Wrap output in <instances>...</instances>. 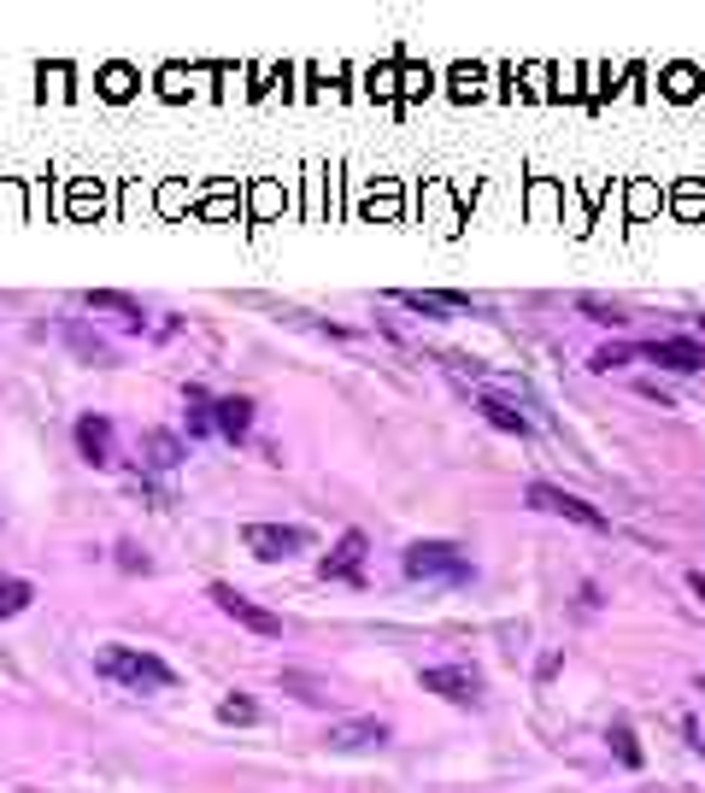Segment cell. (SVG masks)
<instances>
[{
	"label": "cell",
	"instance_id": "cell-4",
	"mask_svg": "<svg viewBox=\"0 0 705 793\" xmlns=\"http://www.w3.org/2000/svg\"><path fill=\"white\" fill-rule=\"evenodd\" d=\"M242 547L260 564H288V559H300L306 547H312V536H306L300 524H247L242 529Z\"/></svg>",
	"mask_w": 705,
	"mask_h": 793
},
{
	"label": "cell",
	"instance_id": "cell-14",
	"mask_svg": "<svg viewBox=\"0 0 705 793\" xmlns=\"http://www.w3.org/2000/svg\"><path fill=\"white\" fill-rule=\"evenodd\" d=\"M483 418L494 423V429H500V436H536V423H529V411H518V406H511L506 400V394H483Z\"/></svg>",
	"mask_w": 705,
	"mask_h": 793
},
{
	"label": "cell",
	"instance_id": "cell-12",
	"mask_svg": "<svg viewBox=\"0 0 705 793\" xmlns=\"http://www.w3.org/2000/svg\"><path fill=\"white\" fill-rule=\"evenodd\" d=\"M183 459H188V441L177 436V429H142V464H147V471L170 476Z\"/></svg>",
	"mask_w": 705,
	"mask_h": 793
},
{
	"label": "cell",
	"instance_id": "cell-7",
	"mask_svg": "<svg viewBox=\"0 0 705 793\" xmlns=\"http://www.w3.org/2000/svg\"><path fill=\"white\" fill-rule=\"evenodd\" d=\"M418 682H423V694H441L447 705H483V670L476 664H429L418 670Z\"/></svg>",
	"mask_w": 705,
	"mask_h": 793
},
{
	"label": "cell",
	"instance_id": "cell-15",
	"mask_svg": "<svg viewBox=\"0 0 705 793\" xmlns=\"http://www.w3.org/2000/svg\"><path fill=\"white\" fill-rule=\"evenodd\" d=\"M82 300H89L95 312H118V318H130V323H142V318H147V312H142V300L124 295V288H89Z\"/></svg>",
	"mask_w": 705,
	"mask_h": 793
},
{
	"label": "cell",
	"instance_id": "cell-3",
	"mask_svg": "<svg viewBox=\"0 0 705 793\" xmlns=\"http://www.w3.org/2000/svg\"><path fill=\"white\" fill-rule=\"evenodd\" d=\"M524 499L536 511H547V517H564V524H582V529H599V536H606L612 529V517L599 511V506H588V499L582 494H564V488H553V482H529L524 488Z\"/></svg>",
	"mask_w": 705,
	"mask_h": 793
},
{
	"label": "cell",
	"instance_id": "cell-21",
	"mask_svg": "<svg viewBox=\"0 0 705 793\" xmlns=\"http://www.w3.org/2000/svg\"><path fill=\"white\" fill-rule=\"evenodd\" d=\"M283 687H295V700H306V705H330V687L318 676H306V670H283Z\"/></svg>",
	"mask_w": 705,
	"mask_h": 793
},
{
	"label": "cell",
	"instance_id": "cell-1",
	"mask_svg": "<svg viewBox=\"0 0 705 793\" xmlns=\"http://www.w3.org/2000/svg\"><path fill=\"white\" fill-rule=\"evenodd\" d=\"M400 571L411 582H441V588H471L476 582V559L459 541H411L400 553Z\"/></svg>",
	"mask_w": 705,
	"mask_h": 793
},
{
	"label": "cell",
	"instance_id": "cell-17",
	"mask_svg": "<svg viewBox=\"0 0 705 793\" xmlns=\"http://www.w3.org/2000/svg\"><path fill=\"white\" fill-rule=\"evenodd\" d=\"M183 400H188V441L218 436V429H212V394H206V388H188Z\"/></svg>",
	"mask_w": 705,
	"mask_h": 793
},
{
	"label": "cell",
	"instance_id": "cell-2",
	"mask_svg": "<svg viewBox=\"0 0 705 793\" xmlns=\"http://www.w3.org/2000/svg\"><path fill=\"white\" fill-rule=\"evenodd\" d=\"M95 670L118 687H130V694H165V687H177V670H170L159 652H142V647H107L95 659Z\"/></svg>",
	"mask_w": 705,
	"mask_h": 793
},
{
	"label": "cell",
	"instance_id": "cell-5",
	"mask_svg": "<svg viewBox=\"0 0 705 793\" xmlns=\"http://www.w3.org/2000/svg\"><path fill=\"white\" fill-rule=\"evenodd\" d=\"M394 740V729L383 717H335L330 729H323V747L341 752V758H365V752H383Z\"/></svg>",
	"mask_w": 705,
	"mask_h": 793
},
{
	"label": "cell",
	"instance_id": "cell-27",
	"mask_svg": "<svg viewBox=\"0 0 705 793\" xmlns=\"http://www.w3.org/2000/svg\"><path fill=\"white\" fill-rule=\"evenodd\" d=\"M700 330H705V318H700Z\"/></svg>",
	"mask_w": 705,
	"mask_h": 793
},
{
	"label": "cell",
	"instance_id": "cell-10",
	"mask_svg": "<svg viewBox=\"0 0 705 793\" xmlns=\"http://www.w3.org/2000/svg\"><path fill=\"white\" fill-rule=\"evenodd\" d=\"M71 436H77V453H82V464L107 471V464H112V418H107V411H82Z\"/></svg>",
	"mask_w": 705,
	"mask_h": 793
},
{
	"label": "cell",
	"instance_id": "cell-19",
	"mask_svg": "<svg viewBox=\"0 0 705 793\" xmlns=\"http://www.w3.org/2000/svg\"><path fill=\"white\" fill-rule=\"evenodd\" d=\"M635 359H641V348H629V341H606V348H599L594 359H588V371H624V365H635Z\"/></svg>",
	"mask_w": 705,
	"mask_h": 793
},
{
	"label": "cell",
	"instance_id": "cell-20",
	"mask_svg": "<svg viewBox=\"0 0 705 793\" xmlns=\"http://www.w3.org/2000/svg\"><path fill=\"white\" fill-rule=\"evenodd\" d=\"M65 335H71V348H77L82 359H89V365H112V348H107L100 335H89L82 323H65Z\"/></svg>",
	"mask_w": 705,
	"mask_h": 793
},
{
	"label": "cell",
	"instance_id": "cell-9",
	"mask_svg": "<svg viewBox=\"0 0 705 793\" xmlns=\"http://www.w3.org/2000/svg\"><path fill=\"white\" fill-rule=\"evenodd\" d=\"M365 553H371L365 529H348V536L318 559V576L323 582H365Z\"/></svg>",
	"mask_w": 705,
	"mask_h": 793
},
{
	"label": "cell",
	"instance_id": "cell-25",
	"mask_svg": "<svg viewBox=\"0 0 705 793\" xmlns=\"http://www.w3.org/2000/svg\"><path fill=\"white\" fill-rule=\"evenodd\" d=\"M687 588H694V594L705 599V576H700V571H687Z\"/></svg>",
	"mask_w": 705,
	"mask_h": 793
},
{
	"label": "cell",
	"instance_id": "cell-26",
	"mask_svg": "<svg viewBox=\"0 0 705 793\" xmlns=\"http://www.w3.org/2000/svg\"><path fill=\"white\" fill-rule=\"evenodd\" d=\"M694 694H700V700H705V676H700V682H694Z\"/></svg>",
	"mask_w": 705,
	"mask_h": 793
},
{
	"label": "cell",
	"instance_id": "cell-13",
	"mask_svg": "<svg viewBox=\"0 0 705 793\" xmlns=\"http://www.w3.org/2000/svg\"><path fill=\"white\" fill-rule=\"evenodd\" d=\"M394 300L406 306V312H423V318H447V312H476L471 295H459V288H441V295H423V288H394Z\"/></svg>",
	"mask_w": 705,
	"mask_h": 793
},
{
	"label": "cell",
	"instance_id": "cell-18",
	"mask_svg": "<svg viewBox=\"0 0 705 793\" xmlns=\"http://www.w3.org/2000/svg\"><path fill=\"white\" fill-rule=\"evenodd\" d=\"M30 599H36V588H30L24 576H0V617H19V612H30Z\"/></svg>",
	"mask_w": 705,
	"mask_h": 793
},
{
	"label": "cell",
	"instance_id": "cell-23",
	"mask_svg": "<svg viewBox=\"0 0 705 793\" xmlns=\"http://www.w3.org/2000/svg\"><path fill=\"white\" fill-rule=\"evenodd\" d=\"M576 312H588L594 323H606V330H624V323H629V318H624V306H606V300H594V295H582V300H576Z\"/></svg>",
	"mask_w": 705,
	"mask_h": 793
},
{
	"label": "cell",
	"instance_id": "cell-6",
	"mask_svg": "<svg viewBox=\"0 0 705 793\" xmlns=\"http://www.w3.org/2000/svg\"><path fill=\"white\" fill-rule=\"evenodd\" d=\"M206 594H212V606H218L223 617H235V624H242L247 635H265V641H277V635H283V617L265 612L260 599H247L242 588H235V582H212Z\"/></svg>",
	"mask_w": 705,
	"mask_h": 793
},
{
	"label": "cell",
	"instance_id": "cell-11",
	"mask_svg": "<svg viewBox=\"0 0 705 793\" xmlns=\"http://www.w3.org/2000/svg\"><path fill=\"white\" fill-rule=\"evenodd\" d=\"M253 411H260V406H253L247 394H218V400H212V429H218L223 441H247L253 436Z\"/></svg>",
	"mask_w": 705,
	"mask_h": 793
},
{
	"label": "cell",
	"instance_id": "cell-8",
	"mask_svg": "<svg viewBox=\"0 0 705 793\" xmlns=\"http://www.w3.org/2000/svg\"><path fill=\"white\" fill-rule=\"evenodd\" d=\"M641 359H652V365H664L676 376H700L705 371V341H694V335H652V341H641Z\"/></svg>",
	"mask_w": 705,
	"mask_h": 793
},
{
	"label": "cell",
	"instance_id": "cell-22",
	"mask_svg": "<svg viewBox=\"0 0 705 793\" xmlns=\"http://www.w3.org/2000/svg\"><path fill=\"white\" fill-rule=\"evenodd\" d=\"M218 717H223V723H242V729H247V723H260V705H253L247 694H223V700H218Z\"/></svg>",
	"mask_w": 705,
	"mask_h": 793
},
{
	"label": "cell",
	"instance_id": "cell-16",
	"mask_svg": "<svg viewBox=\"0 0 705 793\" xmlns=\"http://www.w3.org/2000/svg\"><path fill=\"white\" fill-rule=\"evenodd\" d=\"M606 747H612V758H617L624 770H641V764H647V752H641V740H635L629 723H612V729H606Z\"/></svg>",
	"mask_w": 705,
	"mask_h": 793
},
{
	"label": "cell",
	"instance_id": "cell-24",
	"mask_svg": "<svg viewBox=\"0 0 705 793\" xmlns=\"http://www.w3.org/2000/svg\"><path fill=\"white\" fill-rule=\"evenodd\" d=\"M118 571H130V576H147L153 571V559L142 553L135 541H118Z\"/></svg>",
	"mask_w": 705,
	"mask_h": 793
}]
</instances>
